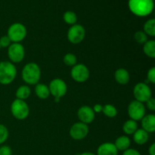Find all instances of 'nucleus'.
Listing matches in <instances>:
<instances>
[{
	"label": "nucleus",
	"mask_w": 155,
	"mask_h": 155,
	"mask_svg": "<svg viewBox=\"0 0 155 155\" xmlns=\"http://www.w3.org/2000/svg\"><path fill=\"white\" fill-rule=\"evenodd\" d=\"M129 8L139 17L149 15L154 9V0H129Z\"/></svg>",
	"instance_id": "nucleus-1"
},
{
	"label": "nucleus",
	"mask_w": 155,
	"mask_h": 155,
	"mask_svg": "<svg viewBox=\"0 0 155 155\" xmlns=\"http://www.w3.org/2000/svg\"><path fill=\"white\" fill-rule=\"evenodd\" d=\"M21 77L24 83L28 85H36L41 77V70L39 65L34 62L27 64L23 68Z\"/></svg>",
	"instance_id": "nucleus-2"
},
{
	"label": "nucleus",
	"mask_w": 155,
	"mask_h": 155,
	"mask_svg": "<svg viewBox=\"0 0 155 155\" xmlns=\"http://www.w3.org/2000/svg\"><path fill=\"white\" fill-rule=\"evenodd\" d=\"M17 69L11 61L0 62V84L7 86L11 84L16 78Z\"/></svg>",
	"instance_id": "nucleus-3"
},
{
	"label": "nucleus",
	"mask_w": 155,
	"mask_h": 155,
	"mask_svg": "<svg viewBox=\"0 0 155 155\" xmlns=\"http://www.w3.org/2000/svg\"><path fill=\"white\" fill-rule=\"evenodd\" d=\"M10 110L12 116L19 120H25L30 114V107L27 103L24 100L18 98L12 101Z\"/></svg>",
	"instance_id": "nucleus-4"
},
{
	"label": "nucleus",
	"mask_w": 155,
	"mask_h": 155,
	"mask_svg": "<svg viewBox=\"0 0 155 155\" xmlns=\"http://www.w3.org/2000/svg\"><path fill=\"white\" fill-rule=\"evenodd\" d=\"M27 28L21 23L12 24L8 27L7 31V36L13 43H21L27 36Z\"/></svg>",
	"instance_id": "nucleus-5"
},
{
	"label": "nucleus",
	"mask_w": 155,
	"mask_h": 155,
	"mask_svg": "<svg viewBox=\"0 0 155 155\" xmlns=\"http://www.w3.org/2000/svg\"><path fill=\"white\" fill-rule=\"evenodd\" d=\"M133 95L136 101L144 103L152 97V92L147 83H138L133 88Z\"/></svg>",
	"instance_id": "nucleus-6"
},
{
	"label": "nucleus",
	"mask_w": 155,
	"mask_h": 155,
	"mask_svg": "<svg viewBox=\"0 0 155 155\" xmlns=\"http://www.w3.org/2000/svg\"><path fill=\"white\" fill-rule=\"evenodd\" d=\"M8 57L12 63H20L25 57V49L22 44L12 42L8 47Z\"/></svg>",
	"instance_id": "nucleus-7"
},
{
	"label": "nucleus",
	"mask_w": 155,
	"mask_h": 155,
	"mask_svg": "<svg viewBox=\"0 0 155 155\" xmlns=\"http://www.w3.org/2000/svg\"><path fill=\"white\" fill-rule=\"evenodd\" d=\"M127 111H128V115L130 119L137 122V121L141 120L145 117L146 110H145V106L144 105L143 103L134 100L130 103Z\"/></svg>",
	"instance_id": "nucleus-8"
},
{
	"label": "nucleus",
	"mask_w": 155,
	"mask_h": 155,
	"mask_svg": "<svg viewBox=\"0 0 155 155\" xmlns=\"http://www.w3.org/2000/svg\"><path fill=\"white\" fill-rule=\"evenodd\" d=\"M50 95H52L54 98H61L66 95L68 92V86L63 80L55 78L51 80L48 86Z\"/></svg>",
	"instance_id": "nucleus-9"
},
{
	"label": "nucleus",
	"mask_w": 155,
	"mask_h": 155,
	"mask_svg": "<svg viewBox=\"0 0 155 155\" xmlns=\"http://www.w3.org/2000/svg\"><path fill=\"white\" fill-rule=\"evenodd\" d=\"M68 39L71 43L79 44L83 41L86 36L85 28L80 24H74L69 28L68 31Z\"/></svg>",
	"instance_id": "nucleus-10"
},
{
	"label": "nucleus",
	"mask_w": 155,
	"mask_h": 155,
	"mask_svg": "<svg viewBox=\"0 0 155 155\" xmlns=\"http://www.w3.org/2000/svg\"><path fill=\"white\" fill-rule=\"evenodd\" d=\"M71 77L74 81L77 83H84L89 78V70L83 64H77L72 67L71 72Z\"/></svg>",
	"instance_id": "nucleus-11"
},
{
	"label": "nucleus",
	"mask_w": 155,
	"mask_h": 155,
	"mask_svg": "<svg viewBox=\"0 0 155 155\" xmlns=\"http://www.w3.org/2000/svg\"><path fill=\"white\" fill-rule=\"evenodd\" d=\"M89 133V129L87 124L81 122L75 123L70 129V136L74 140L80 141L84 139Z\"/></svg>",
	"instance_id": "nucleus-12"
},
{
	"label": "nucleus",
	"mask_w": 155,
	"mask_h": 155,
	"mask_svg": "<svg viewBox=\"0 0 155 155\" xmlns=\"http://www.w3.org/2000/svg\"><path fill=\"white\" fill-rule=\"evenodd\" d=\"M77 117L81 123L85 124H89L93 122L95 117V113L92 107L84 105L80 107L77 110Z\"/></svg>",
	"instance_id": "nucleus-13"
},
{
	"label": "nucleus",
	"mask_w": 155,
	"mask_h": 155,
	"mask_svg": "<svg viewBox=\"0 0 155 155\" xmlns=\"http://www.w3.org/2000/svg\"><path fill=\"white\" fill-rule=\"evenodd\" d=\"M118 151L112 142H104L97 148L96 155H117Z\"/></svg>",
	"instance_id": "nucleus-14"
},
{
	"label": "nucleus",
	"mask_w": 155,
	"mask_h": 155,
	"mask_svg": "<svg viewBox=\"0 0 155 155\" xmlns=\"http://www.w3.org/2000/svg\"><path fill=\"white\" fill-rule=\"evenodd\" d=\"M142 129L148 133H153L155 131V116L154 114L145 115L141 120Z\"/></svg>",
	"instance_id": "nucleus-15"
},
{
	"label": "nucleus",
	"mask_w": 155,
	"mask_h": 155,
	"mask_svg": "<svg viewBox=\"0 0 155 155\" xmlns=\"http://www.w3.org/2000/svg\"><path fill=\"white\" fill-rule=\"evenodd\" d=\"M114 78L120 85H127L130 80V73L125 68H119L115 71Z\"/></svg>",
	"instance_id": "nucleus-16"
},
{
	"label": "nucleus",
	"mask_w": 155,
	"mask_h": 155,
	"mask_svg": "<svg viewBox=\"0 0 155 155\" xmlns=\"http://www.w3.org/2000/svg\"><path fill=\"white\" fill-rule=\"evenodd\" d=\"M149 139L148 133L143 130V129H138L133 134V140L137 145H143L148 142Z\"/></svg>",
	"instance_id": "nucleus-17"
},
{
	"label": "nucleus",
	"mask_w": 155,
	"mask_h": 155,
	"mask_svg": "<svg viewBox=\"0 0 155 155\" xmlns=\"http://www.w3.org/2000/svg\"><path fill=\"white\" fill-rule=\"evenodd\" d=\"M114 144L118 151H124L130 148V145H131V140L127 136H121L116 139Z\"/></svg>",
	"instance_id": "nucleus-18"
},
{
	"label": "nucleus",
	"mask_w": 155,
	"mask_h": 155,
	"mask_svg": "<svg viewBox=\"0 0 155 155\" xmlns=\"http://www.w3.org/2000/svg\"><path fill=\"white\" fill-rule=\"evenodd\" d=\"M35 93L40 99H46L50 95L48 86L44 83H37L35 86Z\"/></svg>",
	"instance_id": "nucleus-19"
},
{
	"label": "nucleus",
	"mask_w": 155,
	"mask_h": 155,
	"mask_svg": "<svg viewBox=\"0 0 155 155\" xmlns=\"http://www.w3.org/2000/svg\"><path fill=\"white\" fill-rule=\"evenodd\" d=\"M30 95H31V89L27 85H23L18 87L15 92L16 98L18 99L24 100V101L27 99L30 96Z\"/></svg>",
	"instance_id": "nucleus-20"
},
{
	"label": "nucleus",
	"mask_w": 155,
	"mask_h": 155,
	"mask_svg": "<svg viewBox=\"0 0 155 155\" xmlns=\"http://www.w3.org/2000/svg\"><path fill=\"white\" fill-rule=\"evenodd\" d=\"M138 130V124L133 120H128L126 121L123 126V131L127 135H133Z\"/></svg>",
	"instance_id": "nucleus-21"
},
{
	"label": "nucleus",
	"mask_w": 155,
	"mask_h": 155,
	"mask_svg": "<svg viewBox=\"0 0 155 155\" xmlns=\"http://www.w3.org/2000/svg\"><path fill=\"white\" fill-rule=\"evenodd\" d=\"M143 51L145 54L151 58H155V41L148 40L143 44Z\"/></svg>",
	"instance_id": "nucleus-22"
},
{
	"label": "nucleus",
	"mask_w": 155,
	"mask_h": 155,
	"mask_svg": "<svg viewBox=\"0 0 155 155\" xmlns=\"http://www.w3.org/2000/svg\"><path fill=\"white\" fill-rule=\"evenodd\" d=\"M144 32L147 36H155V20L154 18L148 20L144 24Z\"/></svg>",
	"instance_id": "nucleus-23"
},
{
	"label": "nucleus",
	"mask_w": 155,
	"mask_h": 155,
	"mask_svg": "<svg viewBox=\"0 0 155 155\" xmlns=\"http://www.w3.org/2000/svg\"><path fill=\"white\" fill-rule=\"evenodd\" d=\"M102 112L106 117L109 118H113L117 115V110L114 105L110 104H107L103 106Z\"/></svg>",
	"instance_id": "nucleus-24"
},
{
	"label": "nucleus",
	"mask_w": 155,
	"mask_h": 155,
	"mask_svg": "<svg viewBox=\"0 0 155 155\" xmlns=\"http://www.w3.org/2000/svg\"><path fill=\"white\" fill-rule=\"evenodd\" d=\"M64 21L70 25H74L77 21V16L75 12L72 11H68L64 14Z\"/></svg>",
	"instance_id": "nucleus-25"
},
{
	"label": "nucleus",
	"mask_w": 155,
	"mask_h": 155,
	"mask_svg": "<svg viewBox=\"0 0 155 155\" xmlns=\"http://www.w3.org/2000/svg\"><path fill=\"white\" fill-rule=\"evenodd\" d=\"M64 63L69 67H74V65L77 64V58L73 53H67L64 56Z\"/></svg>",
	"instance_id": "nucleus-26"
},
{
	"label": "nucleus",
	"mask_w": 155,
	"mask_h": 155,
	"mask_svg": "<svg viewBox=\"0 0 155 155\" xmlns=\"http://www.w3.org/2000/svg\"><path fill=\"white\" fill-rule=\"evenodd\" d=\"M134 39L136 42L139 44H145L148 41V36L145 34V33L142 30H139L135 33Z\"/></svg>",
	"instance_id": "nucleus-27"
},
{
	"label": "nucleus",
	"mask_w": 155,
	"mask_h": 155,
	"mask_svg": "<svg viewBox=\"0 0 155 155\" xmlns=\"http://www.w3.org/2000/svg\"><path fill=\"white\" fill-rule=\"evenodd\" d=\"M8 136L9 133L7 127L0 124V145H2L7 141Z\"/></svg>",
	"instance_id": "nucleus-28"
},
{
	"label": "nucleus",
	"mask_w": 155,
	"mask_h": 155,
	"mask_svg": "<svg viewBox=\"0 0 155 155\" xmlns=\"http://www.w3.org/2000/svg\"><path fill=\"white\" fill-rule=\"evenodd\" d=\"M11 44H12V42L7 35L2 36L0 38V45L2 48H8Z\"/></svg>",
	"instance_id": "nucleus-29"
},
{
	"label": "nucleus",
	"mask_w": 155,
	"mask_h": 155,
	"mask_svg": "<svg viewBox=\"0 0 155 155\" xmlns=\"http://www.w3.org/2000/svg\"><path fill=\"white\" fill-rule=\"evenodd\" d=\"M147 80L148 82L151 83H155V68L152 67L151 69L148 70V73H147Z\"/></svg>",
	"instance_id": "nucleus-30"
},
{
	"label": "nucleus",
	"mask_w": 155,
	"mask_h": 155,
	"mask_svg": "<svg viewBox=\"0 0 155 155\" xmlns=\"http://www.w3.org/2000/svg\"><path fill=\"white\" fill-rule=\"evenodd\" d=\"M0 155H12V150L8 145L0 146Z\"/></svg>",
	"instance_id": "nucleus-31"
},
{
	"label": "nucleus",
	"mask_w": 155,
	"mask_h": 155,
	"mask_svg": "<svg viewBox=\"0 0 155 155\" xmlns=\"http://www.w3.org/2000/svg\"><path fill=\"white\" fill-rule=\"evenodd\" d=\"M145 103H146L147 107H148L150 110H151V111H154L155 110V99L154 98H153L152 97H151V98H149V99H148Z\"/></svg>",
	"instance_id": "nucleus-32"
},
{
	"label": "nucleus",
	"mask_w": 155,
	"mask_h": 155,
	"mask_svg": "<svg viewBox=\"0 0 155 155\" xmlns=\"http://www.w3.org/2000/svg\"><path fill=\"white\" fill-rule=\"evenodd\" d=\"M122 155H142L139 151L134 148H128L126 151H123Z\"/></svg>",
	"instance_id": "nucleus-33"
},
{
	"label": "nucleus",
	"mask_w": 155,
	"mask_h": 155,
	"mask_svg": "<svg viewBox=\"0 0 155 155\" xmlns=\"http://www.w3.org/2000/svg\"><path fill=\"white\" fill-rule=\"evenodd\" d=\"M102 107L103 105H101V104H96L93 106L92 109L95 113H101L102 111Z\"/></svg>",
	"instance_id": "nucleus-34"
},
{
	"label": "nucleus",
	"mask_w": 155,
	"mask_h": 155,
	"mask_svg": "<svg viewBox=\"0 0 155 155\" xmlns=\"http://www.w3.org/2000/svg\"><path fill=\"white\" fill-rule=\"evenodd\" d=\"M148 155H155V143H152L148 148Z\"/></svg>",
	"instance_id": "nucleus-35"
},
{
	"label": "nucleus",
	"mask_w": 155,
	"mask_h": 155,
	"mask_svg": "<svg viewBox=\"0 0 155 155\" xmlns=\"http://www.w3.org/2000/svg\"><path fill=\"white\" fill-rule=\"evenodd\" d=\"M78 155H96V154H94L93 152H90V151H85V152L81 153V154Z\"/></svg>",
	"instance_id": "nucleus-36"
},
{
	"label": "nucleus",
	"mask_w": 155,
	"mask_h": 155,
	"mask_svg": "<svg viewBox=\"0 0 155 155\" xmlns=\"http://www.w3.org/2000/svg\"><path fill=\"white\" fill-rule=\"evenodd\" d=\"M60 99L61 98H54V101H55L56 103H58L60 101Z\"/></svg>",
	"instance_id": "nucleus-37"
},
{
	"label": "nucleus",
	"mask_w": 155,
	"mask_h": 155,
	"mask_svg": "<svg viewBox=\"0 0 155 155\" xmlns=\"http://www.w3.org/2000/svg\"><path fill=\"white\" fill-rule=\"evenodd\" d=\"M1 48H2V47H1V45H0V49H1Z\"/></svg>",
	"instance_id": "nucleus-38"
}]
</instances>
